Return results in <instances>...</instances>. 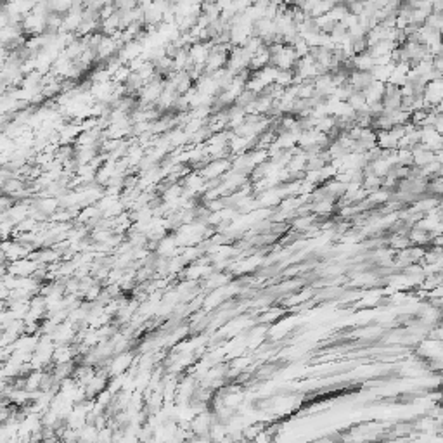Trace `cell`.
<instances>
[{
	"instance_id": "obj_1",
	"label": "cell",
	"mask_w": 443,
	"mask_h": 443,
	"mask_svg": "<svg viewBox=\"0 0 443 443\" xmlns=\"http://www.w3.org/2000/svg\"><path fill=\"white\" fill-rule=\"evenodd\" d=\"M33 269H35V263H30V262H19L10 267V270L14 274H17V276H28Z\"/></svg>"
}]
</instances>
